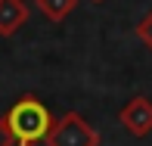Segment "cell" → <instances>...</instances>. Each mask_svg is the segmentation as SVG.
<instances>
[{
  "label": "cell",
  "mask_w": 152,
  "mask_h": 146,
  "mask_svg": "<svg viewBox=\"0 0 152 146\" xmlns=\"http://www.w3.org/2000/svg\"><path fill=\"white\" fill-rule=\"evenodd\" d=\"M6 124H10L16 146H31L37 140H47L56 124V118L50 115V109L37 100V96H22L12 103V109L6 112Z\"/></svg>",
  "instance_id": "6da1fadb"
},
{
  "label": "cell",
  "mask_w": 152,
  "mask_h": 146,
  "mask_svg": "<svg viewBox=\"0 0 152 146\" xmlns=\"http://www.w3.org/2000/svg\"><path fill=\"white\" fill-rule=\"evenodd\" d=\"M44 143L47 146H99V131L93 124H87L84 115L65 112L62 118H56V124Z\"/></svg>",
  "instance_id": "7a4b0ae2"
},
{
  "label": "cell",
  "mask_w": 152,
  "mask_h": 146,
  "mask_svg": "<svg viewBox=\"0 0 152 146\" xmlns=\"http://www.w3.org/2000/svg\"><path fill=\"white\" fill-rule=\"evenodd\" d=\"M118 121L124 124V131H130L134 137H149L152 134V100L134 96L118 112Z\"/></svg>",
  "instance_id": "3957f363"
},
{
  "label": "cell",
  "mask_w": 152,
  "mask_h": 146,
  "mask_svg": "<svg viewBox=\"0 0 152 146\" xmlns=\"http://www.w3.org/2000/svg\"><path fill=\"white\" fill-rule=\"evenodd\" d=\"M28 3L25 0H0V37H12L28 22Z\"/></svg>",
  "instance_id": "277c9868"
},
{
  "label": "cell",
  "mask_w": 152,
  "mask_h": 146,
  "mask_svg": "<svg viewBox=\"0 0 152 146\" xmlns=\"http://www.w3.org/2000/svg\"><path fill=\"white\" fill-rule=\"evenodd\" d=\"M34 3H37L40 16H47L50 22H62V19L75 10V3H78V0H34Z\"/></svg>",
  "instance_id": "5b68a950"
},
{
  "label": "cell",
  "mask_w": 152,
  "mask_h": 146,
  "mask_svg": "<svg viewBox=\"0 0 152 146\" xmlns=\"http://www.w3.org/2000/svg\"><path fill=\"white\" fill-rule=\"evenodd\" d=\"M137 37L143 40V47H149V50H152V10L137 22Z\"/></svg>",
  "instance_id": "8992f818"
},
{
  "label": "cell",
  "mask_w": 152,
  "mask_h": 146,
  "mask_svg": "<svg viewBox=\"0 0 152 146\" xmlns=\"http://www.w3.org/2000/svg\"><path fill=\"white\" fill-rule=\"evenodd\" d=\"M0 146H16V137L6 124V115H0Z\"/></svg>",
  "instance_id": "52a82bcc"
},
{
  "label": "cell",
  "mask_w": 152,
  "mask_h": 146,
  "mask_svg": "<svg viewBox=\"0 0 152 146\" xmlns=\"http://www.w3.org/2000/svg\"><path fill=\"white\" fill-rule=\"evenodd\" d=\"M90 3H106V0H90Z\"/></svg>",
  "instance_id": "ba28073f"
}]
</instances>
